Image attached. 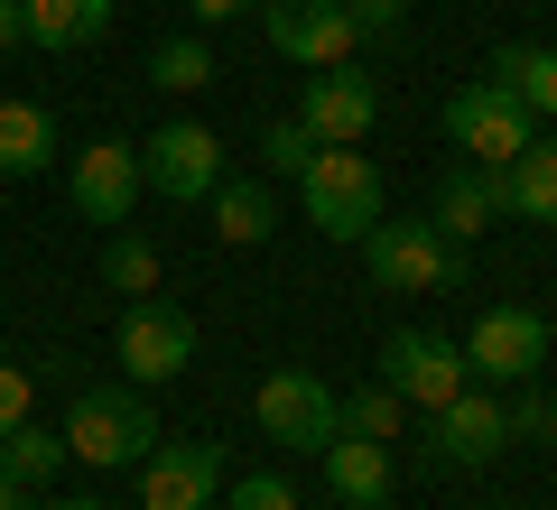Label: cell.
I'll list each match as a JSON object with an SVG mask.
<instances>
[{
    "label": "cell",
    "mask_w": 557,
    "mask_h": 510,
    "mask_svg": "<svg viewBox=\"0 0 557 510\" xmlns=\"http://www.w3.org/2000/svg\"><path fill=\"white\" fill-rule=\"evenodd\" d=\"M159 446V418H149V390L139 381H84L75 409H65V455L75 464H139Z\"/></svg>",
    "instance_id": "6da1fadb"
},
{
    "label": "cell",
    "mask_w": 557,
    "mask_h": 510,
    "mask_svg": "<svg viewBox=\"0 0 557 510\" xmlns=\"http://www.w3.org/2000/svg\"><path fill=\"white\" fill-rule=\"evenodd\" d=\"M298 204H307V223H317L325 241H362L381 214H391V196H381V167L362 149H317L298 167Z\"/></svg>",
    "instance_id": "7a4b0ae2"
},
{
    "label": "cell",
    "mask_w": 557,
    "mask_h": 510,
    "mask_svg": "<svg viewBox=\"0 0 557 510\" xmlns=\"http://www.w3.org/2000/svg\"><path fill=\"white\" fill-rule=\"evenodd\" d=\"M354 251H362V270H372L391 297H428V288L456 278V241H446L428 214H381Z\"/></svg>",
    "instance_id": "3957f363"
},
{
    "label": "cell",
    "mask_w": 557,
    "mask_h": 510,
    "mask_svg": "<svg viewBox=\"0 0 557 510\" xmlns=\"http://www.w3.org/2000/svg\"><path fill=\"white\" fill-rule=\"evenodd\" d=\"M446 139H456L474 167H511L520 149L539 139V121H530V102L511 94V84H465V94H446Z\"/></svg>",
    "instance_id": "277c9868"
},
{
    "label": "cell",
    "mask_w": 557,
    "mask_h": 510,
    "mask_svg": "<svg viewBox=\"0 0 557 510\" xmlns=\"http://www.w3.org/2000/svg\"><path fill=\"white\" fill-rule=\"evenodd\" d=\"M139 186L168 204H205L223 186V139L205 121H159V130L139 139Z\"/></svg>",
    "instance_id": "5b68a950"
},
{
    "label": "cell",
    "mask_w": 557,
    "mask_h": 510,
    "mask_svg": "<svg viewBox=\"0 0 557 510\" xmlns=\"http://www.w3.org/2000/svg\"><path fill=\"white\" fill-rule=\"evenodd\" d=\"M539 362H548V315L539 307H483L474 315L465 372H474L483 390H520V381H539Z\"/></svg>",
    "instance_id": "8992f818"
},
{
    "label": "cell",
    "mask_w": 557,
    "mask_h": 510,
    "mask_svg": "<svg viewBox=\"0 0 557 510\" xmlns=\"http://www.w3.org/2000/svg\"><path fill=\"white\" fill-rule=\"evenodd\" d=\"M251 409H260V436L270 446H298V455H317V446L344 436V390L317 381V372H270Z\"/></svg>",
    "instance_id": "52a82bcc"
},
{
    "label": "cell",
    "mask_w": 557,
    "mask_h": 510,
    "mask_svg": "<svg viewBox=\"0 0 557 510\" xmlns=\"http://www.w3.org/2000/svg\"><path fill=\"white\" fill-rule=\"evenodd\" d=\"M186 362H196V315H186L177 297H131V307H121V372H131L139 390H159Z\"/></svg>",
    "instance_id": "ba28073f"
},
{
    "label": "cell",
    "mask_w": 557,
    "mask_h": 510,
    "mask_svg": "<svg viewBox=\"0 0 557 510\" xmlns=\"http://www.w3.org/2000/svg\"><path fill=\"white\" fill-rule=\"evenodd\" d=\"M260 28H270V47L288 65H307V75H325V65H354L362 28L344 0H260Z\"/></svg>",
    "instance_id": "9c48e42d"
},
{
    "label": "cell",
    "mask_w": 557,
    "mask_h": 510,
    "mask_svg": "<svg viewBox=\"0 0 557 510\" xmlns=\"http://www.w3.org/2000/svg\"><path fill=\"white\" fill-rule=\"evenodd\" d=\"M381 381H391L409 409H446V399L465 390V344L437 325H399L391 344H381Z\"/></svg>",
    "instance_id": "30bf717a"
},
{
    "label": "cell",
    "mask_w": 557,
    "mask_h": 510,
    "mask_svg": "<svg viewBox=\"0 0 557 510\" xmlns=\"http://www.w3.org/2000/svg\"><path fill=\"white\" fill-rule=\"evenodd\" d=\"M298 121L317 130V149H362L372 121H381V84L362 75V65H325V75H307Z\"/></svg>",
    "instance_id": "8fae6325"
},
{
    "label": "cell",
    "mask_w": 557,
    "mask_h": 510,
    "mask_svg": "<svg viewBox=\"0 0 557 510\" xmlns=\"http://www.w3.org/2000/svg\"><path fill=\"white\" fill-rule=\"evenodd\" d=\"M65 196H75L84 223H131L139 204V139H94V149H75V167H65Z\"/></svg>",
    "instance_id": "7c38bea8"
},
{
    "label": "cell",
    "mask_w": 557,
    "mask_h": 510,
    "mask_svg": "<svg viewBox=\"0 0 557 510\" xmlns=\"http://www.w3.org/2000/svg\"><path fill=\"white\" fill-rule=\"evenodd\" d=\"M214 492H223V446H205V436L139 455V510H214Z\"/></svg>",
    "instance_id": "4fadbf2b"
},
{
    "label": "cell",
    "mask_w": 557,
    "mask_h": 510,
    "mask_svg": "<svg viewBox=\"0 0 557 510\" xmlns=\"http://www.w3.org/2000/svg\"><path fill=\"white\" fill-rule=\"evenodd\" d=\"M428 446H437V464H493L502 446H511V418H502L493 390H456L446 409H428Z\"/></svg>",
    "instance_id": "5bb4252c"
},
{
    "label": "cell",
    "mask_w": 557,
    "mask_h": 510,
    "mask_svg": "<svg viewBox=\"0 0 557 510\" xmlns=\"http://www.w3.org/2000/svg\"><path fill=\"white\" fill-rule=\"evenodd\" d=\"M502 214H511V204H502V167H474V158H456L446 186H437V204H428V223H437L446 241H483Z\"/></svg>",
    "instance_id": "9a60e30c"
},
{
    "label": "cell",
    "mask_w": 557,
    "mask_h": 510,
    "mask_svg": "<svg viewBox=\"0 0 557 510\" xmlns=\"http://www.w3.org/2000/svg\"><path fill=\"white\" fill-rule=\"evenodd\" d=\"M317 464H325V492H335L344 510H391V446L335 436V446H317Z\"/></svg>",
    "instance_id": "2e32d148"
},
{
    "label": "cell",
    "mask_w": 557,
    "mask_h": 510,
    "mask_svg": "<svg viewBox=\"0 0 557 510\" xmlns=\"http://www.w3.org/2000/svg\"><path fill=\"white\" fill-rule=\"evenodd\" d=\"M20 20H28V47L75 57V47L112 38V0H20Z\"/></svg>",
    "instance_id": "e0dca14e"
},
{
    "label": "cell",
    "mask_w": 557,
    "mask_h": 510,
    "mask_svg": "<svg viewBox=\"0 0 557 510\" xmlns=\"http://www.w3.org/2000/svg\"><path fill=\"white\" fill-rule=\"evenodd\" d=\"M205 204H214V241H223V251H260V241L278 233V196H270L260 177H242V186H214Z\"/></svg>",
    "instance_id": "ac0fdd59"
},
{
    "label": "cell",
    "mask_w": 557,
    "mask_h": 510,
    "mask_svg": "<svg viewBox=\"0 0 557 510\" xmlns=\"http://www.w3.org/2000/svg\"><path fill=\"white\" fill-rule=\"evenodd\" d=\"M57 158V112L47 102H0V177H38Z\"/></svg>",
    "instance_id": "d6986e66"
},
{
    "label": "cell",
    "mask_w": 557,
    "mask_h": 510,
    "mask_svg": "<svg viewBox=\"0 0 557 510\" xmlns=\"http://www.w3.org/2000/svg\"><path fill=\"white\" fill-rule=\"evenodd\" d=\"M502 204L520 223H557V139H530V149L502 167Z\"/></svg>",
    "instance_id": "ffe728a7"
},
{
    "label": "cell",
    "mask_w": 557,
    "mask_h": 510,
    "mask_svg": "<svg viewBox=\"0 0 557 510\" xmlns=\"http://www.w3.org/2000/svg\"><path fill=\"white\" fill-rule=\"evenodd\" d=\"M65 464H75V455H65V427H38V418H28V427H10V436H0V473H10L20 492L57 483Z\"/></svg>",
    "instance_id": "44dd1931"
},
{
    "label": "cell",
    "mask_w": 557,
    "mask_h": 510,
    "mask_svg": "<svg viewBox=\"0 0 557 510\" xmlns=\"http://www.w3.org/2000/svg\"><path fill=\"white\" fill-rule=\"evenodd\" d=\"M493 84H511V94L530 102V121H557V47H502Z\"/></svg>",
    "instance_id": "7402d4cb"
},
{
    "label": "cell",
    "mask_w": 557,
    "mask_h": 510,
    "mask_svg": "<svg viewBox=\"0 0 557 510\" xmlns=\"http://www.w3.org/2000/svg\"><path fill=\"white\" fill-rule=\"evenodd\" d=\"M94 270H102V288H112V297H159V288H168V260L149 251L139 233H112Z\"/></svg>",
    "instance_id": "603a6c76"
},
{
    "label": "cell",
    "mask_w": 557,
    "mask_h": 510,
    "mask_svg": "<svg viewBox=\"0 0 557 510\" xmlns=\"http://www.w3.org/2000/svg\"><path fill=\"white\" fill-rule=\"evenodd\" d=\"M399 418H409V399H399L391 381H362V390H344V436H372V446H391Z\"/></svg>",
    "instance_id": "cb8c5ba5"
},
{
    "label": "cell",
    "mask_w": 557,
    "mask_h": 510,
    "mask_svg": "<svg viewBox=\"0 0 557 510\" xmlns=\"http://www.w3.org/2000/svg\"><path fill=\"white\" fill-rule=\"evenodd\" d=\"M149 84H159V94H205V84H214V47L205 38H159Z\"/></svg>",
    "instance_id": "d4e9b609"
},
{
    "label": "cell",
    "mask_w": 557,
    "mask_h": 510,
    "mask_svg": "<svg viewBox=\"0 0 557 510\" xmlns=\"http://www.w3.org/2000/svg\"><path fill=\"white\" fill-rule=\"evenodd\" d=\"M260 158H270L278 177H298L307 158H317V130H307L298 112H288V121H270V130H260Z\"/></svg>",
    "instance_id": "484cf974"
},
{
    "label": "cell",
    "mask_w": 557,
    "mask_h": 510,
    "mask_svg": "<svg viewBox=\"0 0 557 510\" xmlns=\"http://www.w3.org/2000/svg\"><path fill=\"white\" fill-rule=\"evenodd\" d=\"M502 418H511V436H530V446H548V436H557V399L530 390V381H520V399H511Z\"/></svg>",
    "instance_id": "4316f807"
},
{
    "label": "cell",
    "mask_w": 557,
    "mask_h": 510,
    "mask_svg": "<svg viewBox=\"0 0 557 510\" xmlns=\"http://www.w3.org/2000/svg\"><path fill=\"white\" fill-rule=\"evenodd\" d=\"M28 399H38V381H28L20 362L0 353V436H10V427H28Z\"/></svg>",
    "instance_id": "83f0119b"
},
{
    "label": "cell",
    "mask_w": 557,
    "mask_h": 510,
    "mask_svg": "<svg viewBox=\"0 0 557 510\" xmlns=\"http://www.w3.org/2000/svg\"><path fill=\"white\" fill-rule=\"evenodd\" d=\"M233 510H298V492L278 483V473H242V483H233Z\"/></svg>",
    "instance_id": "f1b7e54d"
},
{
    "label": "cell",
    "mask_w": 557,
    "mask_h": 510,
    "mask_svg": "<svg viewBox=\"0 0 557 510\" xmlns=\"http://www.w3.org/2000/svg\"><path fill=\"white\" fill-rule=\"evenodd\" d=\"M344 10H354V28H362V38H381V28H399V20H409L418 0H344Z\"/></svg>",
    "instance_id": "f546056e"
},
{
    "label": "cell",
    "mask_w": 557,
    "mask_h": 510,
    "mask_svg": "<svg viewBox=\"0 0 557 510\" xmlns=\"http://www.w3.org/2000/svg\"><path fill=\"white\" fill-rule=\"evenodd\" d=\"M186 10H196L205 28H223V20H242V10H260V0H186Z\"/></svg>",
    "instance_id": "4dcf8cb0"
},
{
    "label": "cell",
    "mask_w": 557,
    "mask_h": 510,
    "mask_svg": "<svg viewBox=\"0 0 557 510\" xmlns=\"http://www.w3.org/2000/svg\"><path fill=\"white\" fill-rule=\"evenodd\" d=\"M28 38V20H20V0H0V47H20Z\"/></svg>",
    "instance_id": "1f68e13d"
},
{
    "label": "cell",
    "mask_w": 557,
    "mask_h": 510,
    "mask_svg": "<svg viewBox=\"0 0 557 510\" xmlns=\"http://www.w3.org/2000/svg\"><path fill=\"white\" fill-rule=\"evenodd\" d=\"M0 510H28V492H20V483H10V473H0Z\"/></svg>",
    "instance_id": "d6a6232c"
},
{
    "label": "cell",
    "mask_w": 557,
    "mask_h": 510,
    "mask_svg": "<svg viewBox=\"0 0 557 510\" xmlns=\"http://www.w3.org/2000/svg\"><path fill=\"white\" fill-rule=\"evenodd\" d=\"M57 510H112V501H57Z\"/></svg>",
    "instance_id": "836d02e7"
}]
</instances>
